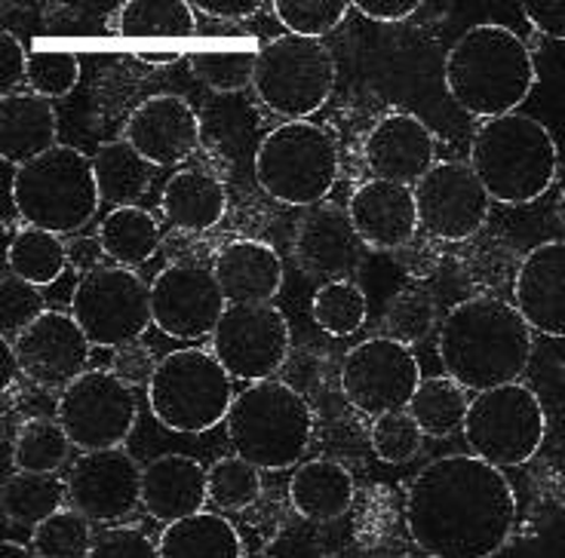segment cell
I'll use <instances>...</instances> for the list:
<instances>
[{
    "label": "cell",
    "mask_w": 565,
    "mask_h": 558,
    "mask_svg": "<svg viewBox=\"0 0 565 558\" xmlns=\"http://www.w3.org/2000/svg\"><path fill=\"white\" fill-rule=\"evenodd\" d=\"M127 141L151 167H175L200 144L198 111L182 96L160 93L141 101L127 120Z\"/></svg>",
    "instance_id": "obj_21"
},
{
    "label": "cell",
    "mask_w": 565,
    "mask_h": 558,
    "mask_svg": "<svg viewBox=\"0 0 565 558\" xmlns=\"http://www.w3.org/2000/svg\"><path fill=\"white\" fill-rule=\"evenodd\" d=\"M258 50H203L191 56V74L212 93H241L255 84Z\"/></svg>",
    "instance_id": "obj_40"
},
{
    "label": "cell",
    "mask_w": 565,
    "mask_h": 558,
    "mask_svg": "<svg viewBox=\"0 0 565 558\" xmlns=\"http://www.w3.org/2000/svg\"><path fill=\"white\" fill-rule=\"evenodd\" d=\"M19 372L46 390H68L89 363V337L71 313L46 310L10 344Z\"/></svg>",
    "instance_id": "obj_18"
},
{
    "label": "cell",
    "mask_w": 565,
    "mask_h": 558,
    "mask_svg": "<svg viewBox=\"0 0 565 558\" xmlns=\"http://www.w3.org/2000/svg\"><path fill=\"white\" fill-rule=\"evenodd\" d=\"M523 15L544 37L565 41V3H525Z\"/></svg>",
    "instance_id": "obj_50"
},
{
    "label": "cell",
    "mask_w": 565,
    "mask_h": 558,
    "mask_svg": "<svg viewBox=\"0 0 565 558\" xmlns=\"http://www.w3.org/2000/svg\"><path fill=\"white\" fill-rule=\"evenodd\" d=\"M225 365L198 347L163 356L148 384V405L167 430L198 436L227 420L234 390Z\"/></svg>",
    "instance_id": "obj_8"
},
{
    "label": "cell",
    "mask_w": 565,
    "mask_h": 558,
    "mask_svg": "<svg viewBox=\"0 0 565 558\" xmlns=\"http://www.w3.org/2000/svg\"><path fill=\"white\" fill-rule=\"evenodd\" d=\"M141 58H145V62H175L179 56H175V53H167V56H141Z\"/></svg>",
    "instance_id": "obj_55"
},
{
    "label": "cell",
    "mask_w": 565,
    "mask_h": 558,
    "mask_svg": "<svg viewBox=\"0 0 565 558\" xmlns=\"http://www.w3.org/2000/svg\"><path fill=\"white\" fill-rule=\"evenodd\" d=\"M513 298L532 332L565 337V239L541 243L525 255L513 277Z\"/></svg>",
    "instance_id": "obj_22"
},
{
    "label": "cell",
    "mask_w": 565,
    "mask_h": 558,
    "mask_svg": "<svg viewBox=\"0 0 565 558\" xmlns=\"http://www.w3.org/2000/svg\"><path fill=\"white\" fill-rule=\"evenodd\" d=\"M470 169L494 203L525 206L551 191L559 151L551 129L529 114H504L477 129L470 144Z\"/></svg>",
    "instance_id": "obj_4"
},
{
    "label": "cell",
    "mask_w": 565,
    "mask_h": 558,
    "mask_svg": "<svg viewBox=\"0 0 565 558\" xmlns=\"http://www.w3.org/2000/svg\"><path fill=\"white\" fill-rule=\"evenodd\" d=\"M363 160L372 179L415 187L437 167V139L415 114L391 111L369 129Z\"/></svg>",
    "instance_id": "obj_19"
},
{
    "label": "cell",
    "mask_w": 565,
    "mask_h": 558,
    "mask_svg": "<svg viewBox=\"0 0 565 558\" xmlns=\"http://www.w3.org/2000/svg\"><path fill=\"white\" fill-rule=\"evenodd\" d=\"M270 10L286 34L320 41L344 22V15L351 13V3L348 0H274Z\"/></svg>",
    "instance_id": "obj_41"
},
{
    "label": "cell",
    "mask_w": 565,
    "mask_h": 558,
    "mask_svg": "<svg viewBox=\"0 0 565 558\" xmlns=\"http://www.w3.org/2000/svg\"><path fill=\"white\" fill-rule=\"evenodd\" d=\"M212 270L227 304H270L280 294V255L262 239H231L215 251Z\"/></svg>",
    "instance_id": "obj_25"
},
{
    "label": "cell",
    "mask_w": 565,
    "mask_h": 558,
    "mask_svg": "<svg viewBox=\"0 0 565 558\" xmlns=\"http://www.w3.org/2000/svg\"><path fill=\"white\" fill-rule=\"evenodd\" d=\"M13 203L29 227H41L56 237L84 230L102 203L93 157L71 144H56L15 169Z\"/></svg>",
    "instance_id": "obj_6"
},
{
    "label": "cell",
    "mask_w": 565,
    "mask_h": 558,
    "mask_svg": "<svg viewBox=\"0 0 565 558\" xmlns=\"http://www.w3.org/2000/svg\"><path fill=\"white\" fill-rule=\"evenodd\" d=\"M369 446H372L379 461L391 463V466H403V463H412L418 458V451L424 446V433L409 411H391V415L372 420Z\"/></svg>",
    "instance_id": "obj_43"
},
{
    "label": "cell",
    "mask_w": 565,
    "mask_h": 558,
    "mask_svg": "<svg viewBox=\"0 0 565 558\" xmlns=\"http://www.w3.org/2000/svg\"><path fill=\"white\" fill-rule=\"evenodd\" d=\"M157 360H154V350L145 347L141 341H129L124 347L114 350L111 356V372L124 384L129 387H139V384H151V377L157 372Z\"/></svg>",
    "instance_id": "obj_47"
},
{
    "label": "cell",
    "mask_w": 565,
    "mask_h": 558,
    "mask_svg": "<svg viewBox=\"0 0 565 558\" xmlns=\"http://www.w3.org/2000/svg\"><path fill=\"white\" fill-rule=\"evenodd\" d=\"M348 215L369 249L399 251L418 234V206L406 184L369 179L353 191Z\"/></svg>",
    "instance_id": "obj_23"
},
{
    "label": "cell",
    "mask_w": 565,
    "mask_h": 558,
    "mask_svg": "<svg viewBox=\"0 0 565 558\" xmlns=\"http://www.w3.org/2000/svg\"><path fill=\"white\" fill-rule=\"evenodd\" d=\"M160 210L175 230L203 234L225 218L227 191L206 169H182L163 187Z\"/></svg>",
    "instance_id": "obj_27"
},
{
    "label": "cell",
    "mask_w": 565,
    "mask_h": 558,
    "mask_svg": "<svg viewBox=\"0 0 565 558\" xmlns=\"http://www.w3.org/2000/svg\"><path fill=\"white\" fill-rule=\"evenodd\" d=\"M93 544V522L71 506L53 513L31 534V549L38 558H89Z\"/></svg>",
    "instance_id": "obj_38"
},
{
    "label": "cell",
    "mask_w": 565,
    "mask_h": 558,
    "mask_svg": "<svg viewBox=\"0 0 565 558\" xmlns=\"http://www.w3.org/2000/svg\"><path fill=\"white\" fill-rule=\"evenodd\" d=\"M339 139L329 126L289 120L270 129L255 151V182L286 206H320L339 179Z\"/></svg>",
    "instance_id": "obj_7"
},
{
    "label": "cell",
    "mask_w": 565,
    "mask_h": 558,
    "mask_svg": "<svg viewBox=\"0 0 565 558\" xmlns=\"http://www.w3.org/2000/svg\"><path fill=\"white\" fill-rule=\"evenodd\" d=\"M439 363L465 390L516 384L532 360V329L516 304L477 294L455 304L439 325Z\"/></svg>",
    "instance_id": "obj_2"
},
{
    "label": "cell",
    "mask_w": 565,
    "mask_h": 558,
    "mask_svg": "<svg viewBox=\"0 0 565 558\" xmlns=\"http://www.w3.org/2000/svg\"><path fill=\"white\" fill-rule=\"evenodd\" d=\"M516 528V491L492 463L446 454L412 479L406 530L427 558H494Z\"/></svg>",
    "instance_id": "obj_1"
},
{
    "label": "cell",
    "mask_w": 565,
    "mask_h": 558,
    "mask_svg": "<svg viewBox=\"0 0 565 558\" xmlns=\"http://www.w3.org/2000/svg\"><path fill=\"white\" fill-rule=\"evenodd\" d=\"M461 433L473 458L492 463L498 470H516L532 461L544 446L547 415L537 393L516 380L477 393L470 399Z\"/></svg>",
    "instance_id": "obj_9"
},
{
    "label": "cell",
    "mask_w": 565,
    "mask_h": 558,
    "mask_svg": "<svg viewBox=\"0 0 565 558\" xmlns=\"http://www.w3.org/2000/svg\"><path fill=\"white\" fill-rule=\"evenodd\" d=\"M89 558H160V549L145 530L120 525V528L102 530Z\"/></svg>",
    "instance_id": "obj_46"
},
{
    "label": "cell",
    "mask_w": 565,
    "mask_h": 558,
    "mask_svg": "<svg viewBox=\"0 0 565 558\" xmlns=\"http://www.w3.org/2000/svg\"><path fill=\"white\" fill-rule=\"evenodd\" d=\"M29 56L15 34L0 31V96H13L15 86L25 84Z\"/></svg>",
    "instance_id": "obj_49"
},
{
    "label": "cell",
    "mask_w": 565,
    "mask_h": 558,
    "mask_svg": "<svg viewBox=\"0 0 565 558\" xmlns=\"http://www.w3.org/2000/svg\"><path fill=\"white\" fill-rule=\"evenodd\" d=\"M198 29L194 7L182 0H127L117 7L114 31L124 37H191Z\"/></svg>",
    "instance_id": "obj_34"
},
{
    "label": "cell",
    "mask_w": 565,
    "mask_h": 558,
    "mask_svg": "<svg viewBox=\"0 0 565 558\" xmlns=\"http://www.w3.org/2000/svg\"><path fill=\"white\" fill-rule=\"evenodd\" d=\"M65 497H68V482H62L56 473L43 475L15 470L0 491L3 513L13 525H22V528H38L41 522L62 509Z\"/></svg>",
    "instance_id": "obj_33"
},
{
    "label": "cell",
    "mask_w": 565,
    "mask_h": 558,
    "mask_svg": "<svg viewBox=\"0 0 565 558\" xmlns=\"http://www.w3.org/2000/svg\"><path fill=\"white\" fill-rule=\"evenodd\" d=\"M68 503L93 525H114L141 503V466L124 448L84 451L68 473Z\"/></svg>",
    "instance_id": "obj_17"
},
{
    "label": "cell",
    "mask_w": 565,
    "mask_h": 558,
    "mask_svg": "<svg viewBox=\"0 0 565 558\" xmlns=\"http://www.w3.org/2000/svg\"><path fill=\"white\" fill-rule=\"evenodd\" d=\"M71 439L56 418H31L13 439V463L19 473L53 475L68 463Z\"/></svg>",
    "instance_id": "obj_36"
},
{
    "label": "cell",
    "mask_w": 565,
    "mask_h": 558,
    "mask_svg": "<svg viewBox=\"0 0 565 558\" xmlns=\"http://www.w3.org/2000/svg\"><path fill=\"white\" fill-rule=\"evenodd\" d=\"M0 558H38V556H34V549H29V546L15 544V540H3V544H0Z\"/></svg>",
    "instance_id": "obj_54"
},
{
    "label": "cell",
    "mask_w": 565,
    "mask_h": 558,
    "mask_svg": "<svg viewBox=\"0 0 565 558\" xmlns=\"http://www.w3.org/2000/svg\"><path fill=\"white\" fill-rule=\"evenodd\" d=\"M292 350L289 322L274 304H227L212 332V356L246 384L270 380Z\"/></svg>",
    "instance_id": "obj_13"
},
{
    "label": "cell",
    "mask_w": 565,
    "mask_h": 558,
    "mask_svg": "<svg viewBox=\"0 0 565 558\" xmlns=\"http://www.w3.org/2000/svg\"><path fill=\"white\" fill-rule=\"evenodd\" d=\"M516 267H513V255L508 251V246L492 243L489 249L477 251V258L470 261V279L480 286H489V289H498L510 273L516 277Z\"/></svg>",
    "instance_id": "obj_48"
},
{
    "label": "cell",
    "mask_w": 565,
    "mask_h": 558,
    "mask_svg": "<svg viewBox=\"0 0 565 558\" xmlns=\"http://www.w3.org/2000/svg\"><path fill=\"white\" fill-rule=\"evenodd\" d=\"M43 313H46V308H43V294L38 286L13 277V273H7V277L0 279V329H3V344H15V337L41 320Z\"/></svg>",
    "instance_id": "obj_45"
},
{
    "label": "cell",
    "mask_w": 565,
    "mask_h": 558,
    "mask_svg": "<svg viewBox=\"0 0 565 558\" xmlns=\"http://www.w3.org/2000/svg\"><path fill=\"white\" fill-rule=\"evenodd\" d=\"M96 184H99L102 203L136 206L151 187V163L129 144V141H108L93 157Z\"/></svg>",
    "instance_id": "obj_30"
},
{
    "label": "cell",
    "mask_w": 565,
    "mask_h": 558,
    "mask_svg": "<svg viewBox=\"0 0 565 558\" xmlns=\"http://www.w3.org/2000/svg\"><path fill=\"white\" fill-rule=\"evenodd\" d=\"M227 439L255 470L296 466L311 446L313 411L305 396L277 377L249 384L227 411Z\"/></svg>",
    "instance_id": "obj_5"
},
{
    "label": "cell",
    "mask_w": 565,
    "mask_h": 558,
    "mask_svg": "<svg viewBox=\"0 0 565 558\" xmlns=\"http://www.w3.org/2000/svg\"><path fill=\"white\" fill-rule=\"evenodd\" d=\"M418 206V227L430 239L443 243H465L480 234L489 212L492 196L477 179L470 163L443 160L412 187Z\"/></svg>",
    "instance_id": "obj_15"
},
{
    "label": "cell",
    "mask_w": 565,
    "mask_h": 558,
    "mask_svg": "<svg viewBox=\"0 0 565 558\" xmlns=\"http://www.w3.org/2000/svg\"><path fill=\"white\" fill-rule=\"evenodd\" d=\"M437 301L430 294L418 292V289H403L384 308V337L399 341L403 347H415L437 329Z\"/></svg>",
    "instance_id": "obj_39"
},
{
    "label": "cell",
    "mask_w": 565,
    "mask_h": 558,
    "mask_svg": "<svg viewBox=\"0 0 565 558\" xmlns=\"http://www.w3.org/2000/svg\"><path fill=\"white\" fill-rule=\"evenodd\" d=\"M353 10H360L369 19H375V22H406L409 15H415L422 10V3L418 0H356L351 3Z\"/></svg>",
    "instance_id": "obj_51"
},
{
    "label": "cell",
    "mask_w": 565,
    "mask_h": 558,
    "mask_svg": "<svg viewBox=\"0 0 565 558\" xmlns=\"http://www.w3.org/2000/svg\"><path fill=\"white\" fill-rule=\"evenodd\" d=\"M467 390L449 375L424 377L422 387L415 390L409 411L424 436L430 439H449L458 430H465L467 418Z\"/></svg>",
    "instance_id": "obj_32"
},
{
    "label": "cell",
    "mask_w": 565,
    "mask_h": 558,
    "mask_svg": "<svg viewBox=\"0 0 565 558\" xmlns=\"http://www.w3.org/2000/svg\"><path fill=\"white\" fill-rule=\"evenodd\" d=\"M99 255H105V251H102L99 237L77 239V243H71L68 246V265H74V270H84V277H86V273H93L96 267H102Z\"/></svg>",
    "instance_id": "obj_53"
},
{
    "label": "cell",
    "mask_w": 565,
    "mask_h": 558,
    "mask_svg": "<svg viewBox=\"0 0 565 558\" xmlns=\"http://www.w3.org/2000/svg\"><path fill=\"white\" fill-rule=\"evenodd\" d=\"M71 316L93 347H124L154 325L151 289L129 267H96L71 294Z\"/></svg>",
    "instance_id": "obj_11"
},
{
    "label": "cell",
    "mask_w": 565,
    "mask_h": 558,
    "mask_svg": "<svg viewBox=\"0 0 565 558\" xmlns=\"http://www.w3.org/2000/svg\"><path fill=\"white\" fill-rule=\"evenodd\" d=\"M7 265H10L13 277L25 279L31 286L43 289V286H53L65 273V267H68V246L56 234L25 224L10 239Z\"/></svg>",
    "instance_id": "obj_35"
},
{
    "label": "cell",
    "mask_w": 565,
    "mask_h": 558,
    "mask_svg": "<svg viewBox=\"0 0 565 558\" xmlns=\"http://www.w3.org/2000/svg\"><path fill=\"white\" fill-rule=\"evenodd\" d=\"M139 418V403L129 384L108 372H86L62 390L56 420L81 451L124 448Z\"/></svg>",
    "instance_id": "obj_12"
},
{
    "label": "cell",
    "mask_w": 565,
    "mask_h": 558,
    "mask_svg": "<svg viewBox=\"0 0 565 558\" xmlns=\"http://www.w3.org/2000/svg\"><path fill=\"white\" fill-rule=\"evenodd\" d=\"M194 13L210 15V19H227V22H246L253 19L265 3L258 0H194Z\"/></svg>",
    "instance_id": "obj_52"
},
{
    "label": "cell",
    "mask_w": 565,
    "mask_h": 558,
    "mask_svg": "<svg viewBox=\"0 0 565 558\" xmlns=\"http://www.w3.org/2000/svg\"><path fill=\"white\" fill-rule=\"evenodd\" d=\"M292 255L308 277L339 282L360 267L363 239L348 212L335 203H320L305 212V218L298 222Z\"/></svg>",
    "instance_id": "obj_20"
},
{
    "label": "cell",
    "mask_w": 565,
    "mask_h": 558,
    "mask_svg": "<svg viewBox=\"0 0 565 558\" xmlns=\"http://www.w3.org/2000/svg\"><path fill=\"white\" fill-rule=\"evenodd\" d=\"M311 316L326 335L348 337L363 329L369 316V298L351 279L326 282L320 286V292L313 294Z\"/></svg>",
    "instance_id": "obj_37"
},
{
    "label": "cell",
    "mask_w": 565,
    "mask_h": 558,
    "mask_svg": "<svg viewBox=\"0 0 565 558\" xmlns=\"http://www.w3.org/2000/svg\"><path fill=\"white\" fill-rule=\"evenodd\" d=\"M262 494V470H255L253 463L243 458H222L210 466V501L234 513V509H246L253 506Z\"/></svg>",
    "instance_id": "obj_42"
},
{
    "label": "cell",
    "mask_w": 565,
    "mask_h": 558,
    "mask_svg": "<svg viewBox=\"0 0 565 558\" xmlns=\"http://www.w3.org/2000/svg\"><path fill=\"white\" fill-rule=\"evenodd\" d=\"M160 558H243V540L237 528L218 513L172 522L157 540Z\"/></svg>",
    "instance_id": "obj_29"
},
{
    "label": "cell",
    "mask_w": 565,
    "mask_h": 558,
    "mask_svg": "<svg viewBox=\"0 0 565 558\" xmlns=\"http://www.w3.org/2000/svg\"><path fill=\"white\" fill-rule=\"evenodd\" d=\"M335 86V58L323 41L280 34L258 50L255 96L274 114L305 120L323 108Z\"/></svg>",
    "instance_id": "obj_10"
},
{
    "label": "cell",
    "mask_w": 565,
    "mask_h": 558,
    "mask_svg": "<svg viewBox=\"0 0 565 558\" xmlns=\"http://www.w3.org/2000/svg\"><path fill=\"white\" fill-rule=\"evenodd\" d=\"M210 501V470L188 454H163L141 470V506L163 528L203 513Z\"/></svg>",
    "instance_id": "obj_24"
},
{
    "label": "cell",
    "mask_w": 565,
    "mask_h": 558,
    "mask_svg": "<svg viewBox=\"0 0 565 558\" xmlns=\"http://www.w3.org/2000/svg\"><path fill=\"white\" fill-rule=\"evenodd\" d=\"M353 494V475L348 466L339 461H308L298 466L289 479V503L298 516L308 522H332L341 518L351 509Z\"/></svg>",
    "instance_id": "obj_28"
},
{
    "label": "cell",
    "mask_w": 565,
    "mask_h": 558,
    "mask_svg": "<svg viewBox=\"0 0 565 558\" xmlns=\"http://www.w3.org/2000/svg\"><path fill=\"white\" fill-rule=\"evenodd\" d=\"M58 117L46 98L13 93L0 98V154L13 167H25L56 148Z\"/></svg>",
    "instance_id": "obj_26"
},
{
    "label": "cell",
    "mask_w": 565,
    "mask_h": 558,
    "mask_svg": "<svg viewBox=\"0 0 565 558\" xmlns=\"http://www.w3.org/2000/svg\"><path fill=\"white\" fill-rule=\"evenodd\" d=\"M227 298L206 265H170L151 282V316L163 335L179 341L212 337Z\"/></svg>",
    "instance_id": "obj_16"
},
{
    "label": "cell",
    "mask_w": 565,
    "mask_h": 558,
    "mask_svg": "<svg viewBox=\"0 0 565 558\" xmlns=\"http://www.w3.org/2000/svg\"><path fill=\"white\" fill-rule=\"evenodd\" d=\"M81 81V62L74 53L65 50H34L29 53V74L25 84L31 86L34 96L46 98H65L74 93V86Z\"/></svg>",
    "instance_id": "obj_44"
},
{
    "label": "cell",
    "mask_w": 565,
    "mask_h": 558,
    "mask_svg": "<svg viewBox=\"0 0 565 558\" xmlns=\"http://www.w3.org/2000/svg\"><path fill=\"white\" fill-rule=\"evenodd\" d=\"M422 365L409 347L391 337H372L348 350L341 363V393L363 415L406 411L422 387Z\"/></svg>",
    "instance_id": "obj_14"
},
{
    "label": "cell",
    "mask_w": 565,
    "mask_h": 558,
    "mask_svg": "<svg viewBox=\"0 0 565 558\" xmlns=\"http://www.w3.org/2000/svg\"><path fill=\"white\" fill-rule=\"evenodd\" d=\"M443 81L452 101L470 117L494 120L516 114L537 84L535 58L525 41L498 22L467 29L449 46Z\"/></svg>",
    "instance_id": "obj_3"
},
{
    "label": "cell",
    "mask_w": 565,
    "mask_h": 558,
    "mask_svg": "<svg viewBox=\"0 0 565 558\" xmlns=\"http://www.w3.org/2000/svg\"><path fill=\"white\" fill-rule=\"evenodd\" d=\"M99 243L117 267H139L160 249V227L148 210L120 206L102 218Z\"/></svg>",
    "instance_id": "obj_31"
}]
</instances>
